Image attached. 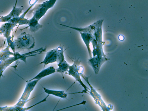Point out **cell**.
Listing matches in <instances>:
<instances>
[{
	"label": "cell",
	"instance_id": "obj_1",
	"mask_svg": "<svg viewBox=\"0 0 148 111\" xmlns=\"http://www.w3.org/2000/svg\"><path fill=\"white\" fill-rule=\"evenodd\" d=\"M57 1H46L41 3L36 4L31 10L33 14V16L39 21L49 9L54 6Z\"/></svg>",
	"mask_w": 148,
	"mask_h": 111
},
{
	"label": "cell",
	"instance_id": "obj_2",
	"mask_svg": "<svg viewBox=\"0 0 148 111\" xmlns=\"http://www.w3.org/2000/svg\"><path fill=\"white\" fill-rule=\"evenodd\" d=\"M58 55L57 48L48 51L44 60L40 64H44V67L47 64L56 62Z\"/></svg>",
	"mask_w": 148,
	"mask_h": 111
},
{
	"label": "cell",
	"instance_id": "obj_3",
	"mask_svg": "<svg viewBox=\"0 0 148 111\" xmlns=\"http://www.w3.org/2000/svg\"><path fill=\"white\" fill-rule=\"evenodd\" d=\"M40 79H35L30 82H27L25 89L21 98L24 101L27 100L31 92L34 89V88Z\"/></svg>",
	"mask_w": 148,
	"mask_h": 111
},
{
	"label": "cell",
	"instance_id": "obj_4",
	"mask_svg": "<svg viewBox=\"0 0 148 111\" xmlns=\"http://www.w3.org/2000/svg\"><path fill=\"white\" fill-rule=\"evenodd\" d=\"M56 69L53 66H50L48 68L43 69L38 75L32 79L27 81V82H30L35 79H40L42 78L55 73Z\"/></svg>",
	"mask_w": 148,
	"mask_h": 111
},
{
	"label": "cell",
	"instance_id": "obj_5",
	"mask_svg": "<svg viewBox=\"0 0 148 111\" xmlns=\"http://www.w3.org/2000/svg\"><path fill=\"white\" fill-rule=\"evenodd\" d=\"M38 21L33 16L29 20L28 24L31 32H35L43 27V25L40 24Z\"/></svg>",
	"mask_w": 148,
	"mask_h": 111
},
{
	"label": "cell",
	"instance_id": "obj_6",
	"mask_svg": "<svg viewBox=\"0 0 148 111\" xmlns=\"http://www.w3.org/2000/svg\"><path fill=\"white\" fill-rule=\"evenodd\" d=\"M45 92L49 95V94L54 95L61 98H66L67 95L66 92L63 90H53L45 88H43Z\"/></svg>",
	"mask_w": 148,
	"mask_h": 111
},
{
	"label": "cell",
	"instance_id": "obj_7",
	"mask_svg": "<svg viewBox=\"0 0 148 111\" xmlns=\"http://www.w3.org/2000/svg\"><path fill=\"white\" fill-rule=\"evenodd\" d=\"M120 36V37L119 36V38H119L120 40H124V37L120 35V36Z\"/></svg>",
	"mask_w": 148,
	"mask_h": 111
}]
</instances>
